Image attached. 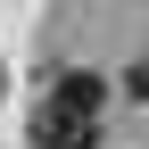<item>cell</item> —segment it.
<instances>
[{"instance_id":"1","label":"cell","mask_w":149,"mask_h":149,"mask_svg":"<svg viewBox=\"0 0 149 149\" xmlns=\"http://www.w3.org/2000/svg\"><path fill=\"white\" fill-rule=\"evenodd\" d=\"M124 91H133V100H149V58H133V66H124Z\"/></svg>"}]
</instances>
